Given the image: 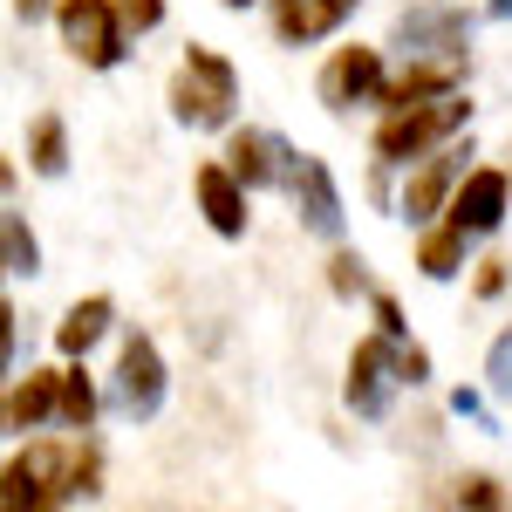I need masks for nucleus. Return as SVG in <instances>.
<instances>
[{
	"instance_id": "nucleus-18",
	"label": "nucleus",
	"mask_w": 512,
	"mask_h": 512,
	"mask_svg": "<svg viewBox=\"0 0 512 512\" xmlns=\"http://www.w3.org/2000/svg\"><path fill=\"white\" fill-rule=\"evenodd\" d=\"M424 506H478V512H506L512 506V492L499 485L492 472H458V478H444V485H431L424 492Z\"/></svg>"
},
{
	"instance_id": "nucleus-22",
	"label": "nucleus",
	"mask_w": 512,
	"mask_h": 512,
	"mask_svg": "<svg viewBox=\"0 0 512 512\" xmlns=\"http://www.w3.org/2000/svg\"><path fill=\"white\" fill-rule=\"evenodd\" d=\"M328 294H335V301L376 294V287H369V267H362V253H349V246H335V253H328Z\"/></svg>"
},
{
	"instance_id": "nucleus-24",
	"label": "nucleus",
	"mask_w": 512,
	"mask_h": 512,
	"mask_svg": "<svg viewBox=\"0 0 512 512\" xmlns=\"http://www.w3.org/2000/svg\"><path fill=\"white\" fill-rule=\"evenodd\" d=\"M117 7H123V28H130V35L164 28V0H117Z\"/></svg>"
},
{
	"instance_id": "nucleus-27",
	"label": "nucleus",
	"mask_w": 512,
	"mask_h": 512,
	"mask_svg": "<svg viewBox=\"0 0 512 512\" xmlns=\"http://www.w3.org/2000/svg\"><path fill=\"white\" fill-rule=\"evenodd\" d=\"M7 7H14V21H41V14H55L62 0H7Z\"/></svg>"
},
{
	"instance_id": "nucleus-10",
	"label": "nucleus",
	"mask_w": 512,
	"mask_h": 512,
	"mask_svg": "<svg viewBox=\"0 0 512 512\" xmlns=\"http://www.w3.org/2000/svg\"><path fill=\"white\" fill-rule=\"evenodd\" d=\"M287 198H294V212H301V226H308V233L328 239V246H342V233H349V205H342V185H335V171H328V164L301 151L294 178H287Z\"/></svg>"
},
{
	"instance_id": "nucleus-29",
	"label": "nucleus",
	"mask_w": 512,
	"mask_h": 512,
	"mask_svg": "<svg viewBox=\"0 0 512 512\" xmlns=\"http://www.w3.org/2000/svg\"><path fill=\"white\" fill-rule=\"evenodd\" d=\"M485 14H492V21H512V0H485Z\"/></svg>"
},
{
	"instance_id": "nucleus-26",
	"label": "nucleus",
	"mask_w": 512,
	"mask_h": 512,
	"mask_svg": "<svg viewBox=\"0 0 512 512\" xmlns=\"http://www.w3.org/2000/svg\"><path fill=\"white\" fill-rule=\"evenodd\" d=\"M506 260H478V280H472V294L478 301H492V294H506Z\"/></svg>"
},
{
	"instance_id": "nucleus-5",
	"label": "nucleus",
	"mask_w": 512,
	"mask_h": 512,
	"mask_svg": "<svg viewBox=\"0 0 512 512\" xmlns=\"http://www.w3.org/2000/svg\"><path fill=\"white\" fill-rule=\"evenodd\" d=\"M55 35H62V48L76 55L82 69H96V76L123 69V55H130V28H123L117 0H62V7H55Z\"/></svg>"
},
{
	"instance_id": "nucleus-25",
	"label": "nucleus",
	"mask_w": 512,
	"mask_h": 512,
	"mask_svg": "<svg viewBox=\"0 0 512 512\" xmlns=\"http://www.w3.org/2000/svg\"><path fill=\"white\" fill-rule=\"evenodd\" d=\"M369 315H376L383 335H410V321H403V308H396V294H383V287L369 294Z\"/></svg>"
},
{
	"instance_id": "nucleus-6",
	"label": "nucleus",
	"mask_w": 512,
	"mask_h": 512,
	"mask_svg": "<svg viewBox=\"0 0 512 512\" xmlns=\"http://www.w3.org/2000/svg\"><path fill=\"white\" fill-rule=\"evenodd\" d=\"M164 396H171V369H164L158 342L144 335V328H130L117 349V376H110V403H117V417L130 424H151L164 410Z\"/></svg>"
},
{
	"instance_id": "nucleus-23",
	"label": "nucleus",
	"mask_w": 512,
	"mask_h": 512,
	"mask_svg": "<svg viewBox=\"0 0 512 512\" xmlns=\"http://www.w3.org/2000/svg\"><path fill=\"white\" fill-rule=\"evenodd\" d=\"M485 390L492 396H512V328L485 349Z\"/></svg>"
},
{
	"instance_id": "nucleus-30",
	"label": "nucleus",
	"mask_w": 512,
	"mask_h": 512,
	"mask_svg": "<svg viewBox=\"0 0 512 512\" xmlns=\"http://www.w3.org/2000/svg\"><path fill=\"white\" fill-rule=\"evenodd\" d=\"M219 7H233V14H239V7H253V0H219Z\"/></svg>"
},
{
	"instance_id": "nucleus-3",
	"label": "nucleus",
	"mask_w": 512,
	"mask_h": 512,
	"mask_svg": "<svg viewBox=\"0 0 512 512\" xmlns=\"http://www.w3.org/2000/svg\"><path fill=\"white\" fill-rule=\"evenodd\" d=\"M164 103H171V123L185 130H233L239 110V69L219 55V48H185V62L164 82Z\"/></svg>"
},
{
	"instance_id": "nucleus-13",
	"label": "nucleus",
	"mask_w": 512,
	"mask_h": 512,
	"mask_svg": "<svg viewBox=\"0 0 512 512\" xmlns=\"http://www.w3.org/2000/svg\"><path fill=\"white\" fill-rule=\"evenodd\" d=\"M506 205H512V171L478 164V171H465V185H458V198H451V219H458L472 239H492L499 226H506Z\"/></svg>"
},
{
	"instance_id": "nucleus-4",
	"label": "nucleus",
	"mask_w": 512,
	"mask_h": 512,
	"mask_svg": "<svg viewBox=\"0 0 512 512\" xmlns=\"http://www.w3.org/2000/svg\"><path fill=\"white\" fill-rule=\"evenodd\" d=\"M465 123H472V103H465L458 89H444V96H424V103H396V110H383L369 151H376L383 164H417V158H431V151H444Z\"/></svg>"
},
{
	"instance_id": "nucleus-8",
	"label": "nucleus",
	"mask_w": 512,
	"mask_h": 512,
	"mask_svg": "<svg viewBox=\"0 0 512 512\" xmlns=\"http://www.w3.org/2000/svg\"><path fill=\"white\" fill-rule=\"evenodd\" d=\"M465 158H472V144H465V151H458V144H444V151H431V158H417L410 185H403V198H396V212H403L410 226L444 219V212H451V198H458V185H465Z\"/></svg>"
},
{
	"instance_id": "nucleus-14",
	"label": "nucleus",
	"mask_w": 512,
	"mask_h": 512,
	"mask_svg": "<svg viewBox=\"0 0 512 512\" xmlns=\"http://www.w3.org/2000/svg\"><path fill=\"white\" fill-rule=\"evenodd\" d=\"M355 7H362V0H274L267 21H274L280 48H315V41H328L342 21H355Z\"/></svg>"
},
{
	"instance_id": "nucleus-21",
	"label": "nucleus",
	"mask_w": 512,
	"mask_h": 512,
	"mask_svg": "<svg viewBox=\"0 0 512 512\" xmlns=\"http://www.w3.org/2000/svg\"><path fill=\"white\" fill-rule=\"evenodd\" d=\"M62 424L69 431H89L96 424V383H89L82 355H69V369H62Z\"/></svg>"
},
{
	"instance_id": "nucleus-15",
	"label": "nucleus",
	"mask_w": 512,
	"mask_h": 512,
	"mask_svg": "<svg viewBox=\"0 0 512 512\" xmlns=\"http://www.w3.org/2000/svg\"><path fill=\"white\" fill-rule=\"evenodd\" d=\"M41 424H62V369H28L7 376V431L28 437Z\"/></svg>"
},
{
	"instance_id": "nucleus-17",
	"label": "nucleus",
	"mask_w": 512,
	"mask_h": 512,
	"mask_svg": "<svg viewBox=\"0 0 512 512\" xmlns=\"http://www.w3.org/2000/svg\"><path fill=\"white\" fill-rule=\"evenodd\" d=\"M110 328H117V301H110V294H82L76 308L55 321V349L62 355H89Z\"/></svg>"
},
{
	"instance_id": "nucleus-28",
	"label": "nucleus",
	"mask_w": 512,
	"mask_h": 512,
	"mask_svg": "<svg viewBox=\"0 0 512 512\" xmlns=\"http://www.w3.org/2000/svg\"><path fill=\"white\" fill-rule=\"evenodd\" d=\"M451 410H458V417H485V403H478L472 390H458V396H451Z\"/></svg>"
},
{
	"instance_id": "nucleus-20",
	"label": "nucleus",
	"mask_w": 512,
	"mask_h": 512,
	"mask_svg": "<svg viewBox=\"0 0 512 512\" xmlns=\"http://www.w3.org/2000/svg\"><path fill=\"white\" fill-rule=\"evenodd\" d=\"M28 164H35L41 178H62V171H69V130H62L55 110L28 123Z\"/></svg>"
},
{
	"instance_id": "nucleus-9",
	"label": "nucleus",
	"mask_w": 512,
	"mask_h": 512,
	"mask_svg": "<svg viewBox=\"0 0 512 512\" xmlns=\"http://www.w3.org/2000/svg\"><path fill=\"white\" fill-rule=\"evenodd\" d=\"M219 158L233 164L239 178H246V185H253V192H267V185H280V192H287V178H294V164H301V151H294V144H287V137H280V130H260V123H246V130H226V151H219Z\"/></svg>"
},
{
	"instance_id": "nucleus-7",
	"label": "nucleus",
	"mask_w": 512,
	"mask_h": 512,
	"mask_svg": "<svg viewBox=\"0 0 512 512\" xmlns=\"http://www.w3.org/2000/svg\"><path fill=\"white\" fill-rule=\"evenodd\" d=\"M383 82H390L383 48L349 41V48H335V55L321 62L315 96H321V110H328V117H349V110H362V103H376V96H383Z\"/></svg>"
},
{
	"instance_id": "nucleus-11",
	"label": "nucleus",
	"mask_w": 512,
	"mask_h": 512,
	"mask_svg": "<svg viewBox=\"0 0 512 512\" xmlns=\"http://www.w3.org/2000/svg\"><path fill=\"white\" fill-rule=\"evenodd\" d=\"M192 198H198L205 226H212L219 239H246V219H253V212H246V198H253V185H246L226 158H205L192 171Z\"/></svg>"
},
{
	"instance_id": "nucleus-19",
	"label": "nucleus",
	"mask_w": 512,
	"mask_h": 512,
	"mask_svg": "<svg viewBox=\"0 0 512 512\" xmlns=\"http://www.w3.org/2000/svg\"><path fill=\"white\" fill-rule=\"evenodd\" d=\"M0 267H7L14 280H35L41 274V239L28 233V212H21V205L0 212Z\"/></svg>"
},
{
	"instance_id": "nucleus-2",
	"label": "nucleus",
	"mask_w": 512,
	"mask_h": 512,
	"mask_svg": "<svg viewBox=\"0 0 512 512\" xmlns=\"http://www.w3.org/2000/svg\"><path fill=\"white\" fill-rule=\"evenodd\" d=\"M431 383V349L424 342H410V335H362L349 355V383H342V396H349L355 417H369V424H383L390 417L396 390H424Z\"/></svg>"
},
{
	"instance_id": "nucleus-16",
	"label": "nucleus",
	"mask_w": 512,
	"mask_h": 512,
	"mask_svg": "<svg viewBox=\"0 0 512 512\" xmlns=\"http://www.w3.org/2000/svg\"><path fill=\"white\" fill-rule=\"evenodd\" d=\"M465 253H472V233L444 212L431 226H417V274L424 280H458L465 274Z\"/></svg>"
},
{
	"instance_id": "nucleus-1",
	"label": "nucleus",
	"mask_w": 512,
	"mask_h": 512,
	"mask_svg": "<svg viewBox=\"0 0 512 512\" xmlns=\"http://www.w3.org/2000/svg\"><path fill=\"white\" fill-rule=\"evenodd\" d=\"M0 485H7V492H0L7 512L76 506V499H96V492H103V451H96L89 431H69V424H62V437L21 444V451L7 458Z\"/></svg>"
},
{
	"instance_id": "nucleus-12",
	"label": "nucleus",
	"mask_w": 512,
	"mask_h": 512,
	"mask_svg": "<svg viewBox=\"0 0 512 512\" xmlns=\"http://www.w3.org/2000/svg\"><path fill=\"white\" fill-rule=\"evenodd\" d=\"M472 21L458 7H403L396 14V48L403 55H437V62H465Z\"/></svg>"
}]
</instances>
